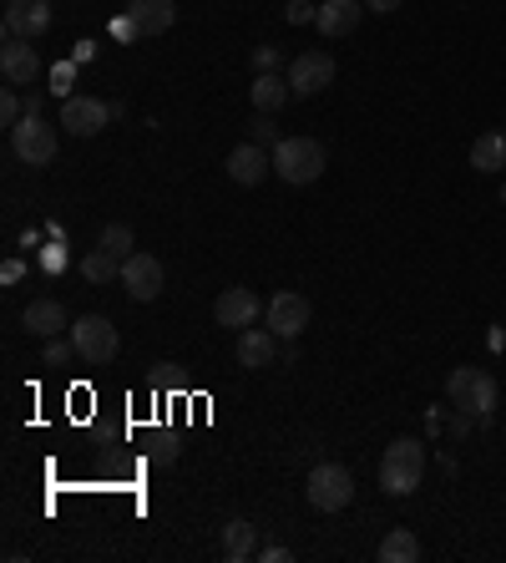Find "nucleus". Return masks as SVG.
<instances>
[{
	"label": "nucleus",
	"instance_id": "f257e3e1",
	"mask_svg": "<svg viewBox=\"0 0 506 563\" xmlns=\"http://www.w3.org/2000/svg\"><path fill=\"white\" fill-rule=\"evenodd\" d=\"M420 477H425V442L395 437L385 446V457H380V488L391 492V498H410L420 488Z\"/></svg>",
	"mask_w": 506,
	"mask_h": 563
},
{
	"label": "nucleus",
	"instance_id": "f03ea898",
	"mask_svg": "<svg viewBox=\"0 0 506 563\" xmlns=\"http://www.w3.org/2000/svg\"><path fill=\"white\" fill-rule=\"evenodd\" d=\"M446 396L456 412L477 416V421H486V416L496 412V381H492V371H481V366H456L446 381Z\"/></svg>",
	"mask_w": 506,
	"mask_h": 563
},
{
	"label": "nucleus",
	"instance_id": "7ed1b4c3",
	"mask_svg": "<svg viewBox=\"0 0 506 563\" xmlns=\"http://www.w3.org/2000/svg\"><path fill=\"white\" fill-rule=\"evenodd\" d=\"M274 173L284 183H294V188L314 183L324 173V143L319 137H284L274 148Z\"/></svg>",
	"mask_w": 506,
	"mask_h": 563
},
{
	"label": "nucleus",
	"instance_id": "20e7f679",
	"mask_svg": "<svg viewBox=\"0 0 506 563\" xmlns=\"http://www.w3.org/2000/svg\"><path fill=\"white\" fill-rule=\"evenodd\" d=\"M304 492H309L314 513H345V507L355 503V473H349L345 462H314Z\"/></svg>",
	"mask_w": 506,
	"mask_h": 563
},
{
	"label": "nucleus",
	"instance_id": "39448f33",
	"mask_svg": "<svg viewBox=\"0 0 506 563\" xmlns=\"http://www.w3.org/2000/svg\"><path fill=\"white\" fill-rule=\"evenodd\" d=\"M72 345H76V360H87V366H112L116 351H122L116 320H107V315H82V320H72Z\"/></svg>",
	"mask_w": 506,
	"mask_h": 563
},
{
	"label": "nucleus",
	"instance_id": "423d86ee",
	"mask_svg": "<svg viewBox=\"0 0 506 563\" xmlns=\"http://www.w3.org/2000/svg\"><path fill=\"white\" fill-rule=\"evenodd\" d=\"M57 148H61V137H57V127H51L41 112H26V118L11 127V152H15V158H21L26 168L57 163Z\"/></svg>",
	"mask_w": 506,
	"mask_h": 563
},
{
	"label": "nucleus",
	"instance_id": "0eeeda50",
	"mask_svg": "<svg viewBox=\"0 0 506 563\" xmlns=\"http://www.w3.org/2000/svg\"><path fill=\"white\" fill-rule=\"evenodd\" d=\"M263 315H269V330H274L279 341H299L304 330H309V299L299 295V290H279L269 305H263Z\"/></svg>",
	"mask_w": 506,
	"mask_h": 563
},
{
	"label": "nucleus",
	"instance_id": "6e6552de",
	"mask_svg": "<svg viewBox=\"0 0 506 563\" xmlns=\"http://www.w3.org/2000/svg\"><path fill=\"white\" fill-rule=\"evenodd\" d=\"M122 290H127L132 299H137V305H152V299L162 295V265L158 259H152V254H132V259H122Z\"/></svg>",
	"mask_w": 506,
	"mask_h": 563
},
{
	"label": "nucleus",
	"instance_id": "1a4fd4ad",
	"mask_svg": "<svg viewBox=\"0 0 506 563\" xmlns=\"http://www.w3.org/2000/svg\"><path fill=\"white\" fill-rule=\"evenodd\" d=\"M259 295L248 290V284H233V290H223V295L213 299V326L223 330H248L254 320H259Z\"/></svg>",
	"mask_w": 506,
	"mask_h": 563
},
{
	"label": "nucleus",
	"instance_id": "9d476101",
	"mask_svg": "<svg viewBox=\"0 0 506 563\" xmlns=\"http://www.w3.org/2000/svg\"><path fill=\"white\" fill-rule=\"evenodd\" d=\"M107 122H112V107L101 102V97H66L61 102V127L72 137H97Z\"/></svg>",
	"mask_w": 506,
	"mask_h": 563
},
{
	"label": "nucleus",
	"instance_id": "9b49d317",
	"mask_svg": "<svg viewBox=\"0 0 506 563\" xmlns=\"http://www.w3.org/2000/svg\"><path fill=\"white\" fill-rule=\"evenodd\" d=\"M334 82V57L330 51H304V57L289 61V87L294 97H314Z\"/></svg>",
	"mask_w": 506,
	"mask_h": 563
},
{
	"label": "nucleus",
	"instance_id": "f8f14e48",
	"mask_svg": "<svg viewBox=\"0 0 506 563\" xmlns=\"http://www.w3.org/2000/svg\"><path fill=\"white\" fill-rule=\"evenodd\" d=\"M0 76H5V87H30L41 76L36 46L21 41V36H5V46H0Z\"/></svg>",
	"mask_w": 506,
	"mask_h": 563
},
{
	"label": "nucleus",
	"instance_id": "ddd939ff",
	"mask_svg": "<svg viewBox=\"0 0 506 563\" xmlns=\"http://www.w3.org/2000/svg\"><path fill=\"white\" fill-rule=\"evenodd\" d=\"M51 30V0H5V36L36 41Z\"/></svg>",
	"mask_w": 506,
	"mask_h": 563
},
{
	"label": "nucleus",
	"instance_id": "4468645a",
	"mask_svg": "<svg viewBox=\"0 0 506 563\" xmlns=\"http://www.w3.org/2000/svg\"><path fill=\"white\" fill-rule=\"evenodd\" d=\"M66 326H72V320H66V305H61V299H51V295L30 299L26 310H21V330H26V335H36V341H57Z\"/></svg>",
	"mask_w": 506,
	"mask_h": 563
},
{
	"label": "nucleus",
	"instance_id": "2eb2a0df",
	"mask_svg": "<svg viewBox=\"0 0 506 563\" xmlns=\"http://www.w3.org/2000/svg\"><path fill=\"white\" fill-rule=\"evenodd\" d=\"M269 168H274V158H269V148H259V143H238V148L229 152V179L238 183V188H259V183L269 179Z\"/></svg>",
	"mask_w": 506,
	"mask_h": 563
},
{
	"label": "nucleus",
	"instance_id": "dca6fc26",
	"mask_svg": "<svg viewBox=\"0 0 506 563\" xmlns=\"http://www.w3.org/2000/svg\"><path fill=\"white\" fill-rule=\"evenodd\" d=\"M360 15H365V0H324L314 15V30L330 36V41H345V36H355Z\"/></svg>",
	"mask_w": 506,
	"mask_h": 563
},
{
	"label": "nucleus",
	"instance_id": "f3484780",
	"mask_svg": "<svg viewBox=\"0 0 506 563\" xmlns=\"http://www.w3.org/2000/svg\"><path fill=\"white\" fill-rule=\"evenodd\" d=\"M238 366H248V371H263V366H274V356H279V335L274 330H238Z\"/></svg>",
	"mask_w": 506,
	"mask_h": 563
},
{
	"label": "nucleus",
	"instance_id": "a211bd4d",
	"mask_svg": "<svg viewBox=\"0 0 506 563\" xmlns=\"http://www.w3.org/2000/svg\"><path fill=\"white\" fill-rule=\"evenodd\" d=\"M127 21L143 30V36H162V30H173L177 5L173 0H127Z\"/></svg>",
	"mask_w": 506,
	"mask_h": 563
},
{
	"label": "nucleus",
	"instance_id": "6ab92c4d",
	"mask_svg": "<svg viewBox=\"0 0 506 563\" xmlns=\"http://www.w3.org/2000/svg\"><path fill=\"white\" fill-rule=\"evenodd\" d=\"M248 97H254V112H274V118H279V107L294 97V87H289V76L259 72V76H254V87H248Z\"/></svg>",
	"mask_w": 506,
	"mask_h": 563
},
{
	"label": "nucleus",
	"instance_id": "aec40b11",
	"mask_svg": "<svg viewBox=\"0 0 506 563\" xmlns=\"http://www.w3.org/2000/svg\"><path fill=\"white\" fill-rule=\"evenodd\" d=\"M471 168L477 173H502L506 168V133H481L471 143Z\"/></svg>",
	"mask_w": 506,
	"mask_h": 563
},
{
	"label": "nucleus",
	"instance_id": "412c9836",
	"mask_svg": "<svg viewBox=\"0 0 506 563\" xmlns=\"http://www.w3.org/2000/svg\"><path fill=\"white\" fill-rule=\"evenodd\" d=\"M223 559L229 563L254 559V523H244V518L223 523Z\"/></svg>",
	"mask_w": 506,
	"mask_h": 563
},
{
	"label": "nucleus",
	"instance_id": "4be33fe9",
	"mask_svg": "<svg viewBox=\"0 0 506 563\" xmlns=\"http://www.w3.org/2000/svg\"><path fill=\"white\" fill-rule=\"evenodd\" d=\"M380 559L385 563H416L420 559V538L410 534V528H391L385 543H380Z\"/></svg>",
	"mask_w": 506,
	"mask_h": 563
},
{
	"label": "nucleus",
	"instance_id": "5701e85b",
	"mask_svg": "<svg viewBox=\"0 0 506 563\" xmlns=\"http://www.w3.org/2000/svg\"><path fill=\"white\" fill-rule=\"evenodd\" d=\"M82 280H87V284H112V280H122V259H112L107 249H91L87 259H82Z\"/></svg>",
	"mask_w": 506,
	"mask_h": 563
},
{
	"label": "nucleus",
	"instance_id": "b1692460",
	"mask_svg": "<svg viewBox=\"0 0 506 563\" xmlns=\"http://www.w3.org/2000/svg\"><path fill=\"white\" fill-rule=\"evenodd\" d=\"M132 244H137V238H132L127 223H107V229H101V238H97V249H107L112 259H132V254H137Z\"/></svg>",
	"mask_w": 506,
	"mask_h": 563
},
{
	"label": "nucleus",
	"instance_id": "393cba45",
	"mask_svg": "<svg viewBox=\"0 0 506 563\" xmlns=\"http://www.w3.org/2000/svg\"><path fill=\"white\" fill-rule=\"evenodd\" d=\"M248 143H259V148H269V143H284V137H279V122H274V112H259V118L248 122Z\"/></svg>",
	"mask_w": 506,
	"mask_h": 563
},
{
	"label": "nucleus",
	"instance_id": "a878e982",
	"mask_svg": "<svg viewBox=\"0 0 506 563\" xmlns=\"http://www.w3.org/2000/svg\"><path fill=\"white\" fill-rule=\"evenodd\" d=\"M72 356H76V345H72V341H61V335H57V341H46L41 366H66Z\"/></svg>",
	"mask_w": 506,
	"mask_h": 563
},
{
	"label": "nucleus",
	"instance_id": "bb28decb",
	"mask_svg": "<svg viewBox=\"0 0 506 563\" xmlns=\"http://www.w3.org/2000/svg\"><path fill=\"white\" fill-rule=\"evenodd\" d=\"M0 118L11 122V127H15V122H21V118H26V102L15 97V87H5V91H0Z\"/></svg>",
	"mask_w": 506,
	"mask_h": 563
},
{
	"label": "nucleus",
	"instance_id": "cd10ccee",
	"mask_svg": "<svg viewBox=\"0 0 506 563\" xmlns=\"http://www.w3.org/2000/svg\"><path fill=\"white\" fill-rule=\"evenodd\" d=\"M177 462V442L173 437H158V446H152V467H173Z\"/></svg>",
	"mask_w": 506,
	"mask_h": 563
},
{
	"label": "nucleus",
	"instance_id": "c85d7f7f",
	"mask_svg": "<svg viewBox=\"0 0 506 563\" xmlns=\"http://www.w3.org/2000/svg\"><path fill=\"white\" fill-rule=\"evenodd\" d=\"M279 46H259V51H254V66H259V72H279Z\"/></svg>",
	"mask_w": 506,
	"mask_h": 563
},
{
	"label": "nucleus",
	"instance_id": "c756f323",
	"mask_svg": "<svg viewBox=\"0 0 506 563\" xmlns=\"http://www.w3.org/2000/svg\"><path fill=\"white\" fill-rule=\"evenodd\" d=\"M72 82H76V72H72V66H57V82H51V91H57L61 102L72 97Z\"/></svg>",
	"mask_w": 506,
	"mask_h": 563
},
{
	"label": "nucleus",
	"instance_id": "7c9ffc66",
	"mask_svg": "<svg viewBox=\"0 0 506 563\" xmlns=\"http://www.w3.org/2000/svg\"><path fill=\"white\" fill-rule=\"evenodd\" d=\"M314 5H309V0H294V5H289V21H294V26H304V21H314Z\"/></svg>",
	"mask_w": 506,
	"mask_h": 563
},
{
	"label": "nucleus",
	"instance_id": "2f4dec72",
	"mask_svg": "<svg viewBox=\"0 0 506 563\" xmlns=\"http://www.w3.org/2000/svg\"><path fill=\"white\" fill-rule=\"evenodd\" d=\"M259 559H263V563H289V559H294V553H289V549H284V543H269V549H263V553H259Z\"/></svg>",
	"mask_w": 506,
	"mask_h": 563
},
{
	"label": "nucleus",
	"instance_id": "473e14b6",
	"mask_svg": "<svg viewBox=\"0 0 506 563\" xmlns=\"http://www.w3.org/2000/svg\"><path fill=\"white\" fill-rule=\"evenodd\" d=\"M395 5H405V0H365V11H380V15H391Z\"/></svg>",
	"mask_w": 506,
	"mask_h": 563
},
{
	"label": "nucleus",
	"instance_id": "72a5a7b5",
	"mask_svg": "<svg viewBox=\"0 0 506 563\" xmlns=\"http://www.w3.org/2000/svg\"><path fill=\"white\" fill-rule=\"evenodd\" d=\"M502 204H506V183H502Z\"/></svg>",
	"mask_w": 506,
	"mask_h": 563
}]
</instances>
